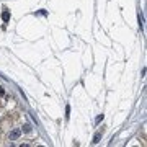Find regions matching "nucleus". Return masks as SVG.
I'll list each match as a JSON object with an SVG mask.
<instances>
[{
    "label": "nucleus",
    "instance_id": "nucleus-5",
    "mask_svg": "<svg viewBox=\"0 0 147 147\" xmlns=\"http://www.w3.org/2000/svg\"><path fill=\"white\" fill-rule=\"evenodd\" d=\"M69 113H70V108H65V118H69Z\"/></svg>",
    "mask_w": 147,
    "mask_h": 147
},
{
    "label": "nucleus",
    "instance_id": "nucleus-2",
    "mask_svg": "<svg viewBox=\"0 0 147 147\" xmlns=\"http://www.w3.org/2000/svg\"><path fill=\"white\" fill-rule=\"evenodd\" d=\"M2 20H3V21H8V20H10V13H8V10H3V13H2Z\"/></svg>",
    "mask_w": 147,
    "mask_h": 147
},
{
    "label": "nucleus",
    "instance_id": "nucleus-6",
    "mask_svg": "<svg viewBox=\"0 0 147 147\" xmlns=\"http://www.w3.org/2000/svg\"><path fill=\"white\" fill-rule=\"evenodd\" d=\"M3 93H5V92H3V88H2V87H0V95H3Z\"/></svg>",
    "mask_w": 147,
    "mask_h": 147
},
{
    "label": "nucleus",
    "instance_id": "nucleus-1",
    "mask_svg": "<svg viewBox=\"0 0 147 147\" xmlns=\"http://www.w3.org/2000/svg\"><path fill=\"white\" fill-rule=\"evenodd\" d=\"M20 136H21V129H13L10 134H8V139H10V141H17Z\"/></svg>",
    "mask_w": 147,
    "mask_h": 147
},
{
    "label": "nucleus",
    "instance_id": "nucleus-4",
    "mask_svg": "<svg viewBox=\"0 0 147 147\" xmlns=\"http://www.w3.org/2000/svg\"><path fill=\"white\" fill-rule=\"evenodd\" d=\"M23 131H25V132H31V126L25 124V126H23Z\"/></svg>",
    "mask_w": 147,
    "mask_h": 147
},
{
    "label": "nucleus",
    "instance_id": "nucleus-3",
    "mask_svg": "<svg viewBox=\"0 0 147 147\" xmlns=\"http://www.w3.org/2000/svg\"><path fill=\"white\" fill-rule=\"evenodd\" d=\"M102 134H103V132H96L95 137H93V144H98V142H100V139H102Z\"/></svg>",
    "mask_w": 147,
    "mask_h": 147
}]
</instances>
